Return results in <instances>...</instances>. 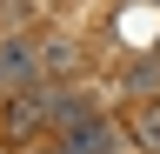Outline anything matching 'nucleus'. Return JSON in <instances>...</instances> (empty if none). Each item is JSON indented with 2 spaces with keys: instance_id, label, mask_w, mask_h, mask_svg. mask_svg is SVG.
<instances>
[{
  "instance_id": "1",
  "label": "nucleus",
  "mask_w": 160,
  "mask_h": 154,
  "mask_svg": "<svg viewBox=\"0 0 160 154\" xmlns=\"http://www.w3.org/2000/svg\"><path fill=\"white\" fill-rule=\"evenodd\" d=\"M40 74H47L40 67V47L20 40V34H7V40H0V94H27Z\"/></svg>"
},
{
  "instance_id": "2",
  "label": "nucleus",
  "mask_w": 160,
  "mask_h": 154,
  "mask_svg": "<svg viewBox=\"0 0 160 154\" xmlns=\"http://www.w3.org/2000/svg\"><path fill=\"white\" fill-rule=\"evenodd\" d=\"M53 121H60V107H53V94H40V87H27V94L7 101V141H33V134L53 127Z\"/></svg>"
},
{
  "instance_id": "3",
  "label": "nucleus",
  "mask_w": 160,
  "mask_h": 154,
  "mask_svg": "<svg viewBox=\"0 0 160 154\" xmlns=\"http://www.w3.org/2000/svg\"><path fill=\"white\" fill-rule=\"evenodd\" d=\"M113 147H120V127L100 121V114H80V121L60 127V147L53 154H113Z\"/></svg>"
},
{
  "instance_id": "4",
  "label": "nucleus",
  "mask_w": 160,
  "mask_h": 154,
  "mask_svg": "<svg viewBox=\"0 0 160 154\" xmlns=\"http://www.w3.org/2000/svg\"><path fill=\"white\" fill-rule=\"evenodd\" d=\"M40 67H47V74H80V47L53 34V40H40Z\"/></svg>"
},
{
  "instance_id": "5",
  "label": "nucleus",
  "mask_w": 160,
  "mask_h": 154,
  "mask_svg": "<svg viewBox=\"0 0 160 154\" xmlns=\"http://www.w3.org/2000/svg\"><path fill=\"white\" fill-rule=\"evenodd\" d=\"M133 141H140V154H160V101L133 107Z\"/></svg>"
},
{
  "instance_id": "6",
  "label": "nucleus",
  "mask_w": 160,
  "mask_h": 154,
  "mask_svg": "<svg viewBox=\"0 0 160 154\" xmlns=\"http://www.w3.org/2000/svg\"><path fill=\"white\" fill-rule=\"evenodd\" d=\"M127 94L153 101V94H160V61H133V67H127Z\"/></svg>"
},
{
  "instance_id": "7",
  "label": "nucleus",
  "mask_w": 160,
  "mask_h": 154,
  "mask_svg": "<svg viewBox=\"0 0 160 154\" xmlns=\"http://www.w3.org/2000/svg\"><path fill=\"white\" fill-rule=\"evenodd\" d=\"M0 7L20 13V20H33V13H47V7H53V0H0Z\"/></svg>"
}]
</instances>
